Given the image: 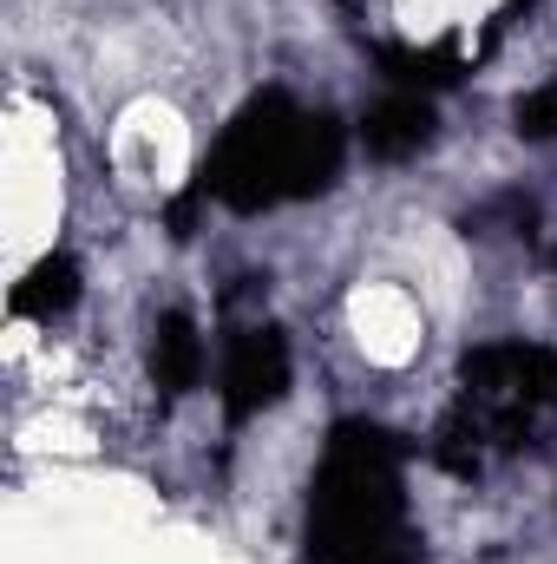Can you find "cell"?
I'll return each mask as SVG.
<instances>
[{
  "mask_svg": "<svg viewBox=\"0 0 557 564\" xmlns=\"http://www.w3.org/2000/svg\"><path fill=\"white\" fill-rule=\"evenodd\" d=\"M341 171V126L302 112L288 93H256L197 171V191L230 210H270L288 197L328 191Z\"/></svg>",
  "mask_w": 557,
  "mask_h": 564,
  "instance_id": "cell-1",
  "label": "cell"
},
{
  "mask_svg": "<svg viewBox=\"0 0 557 564\" xmlns=\"http://www.w3.org/2000/svg\"><path fill=\"white\" fill-rule=\"evenodd\" d=\"M401 532V440L387 426L341 421L328 433L308 492V564H348Z\"/></svg>",
  "mask_w": 557,
  "mask_h": 564,
  "instance_id": "cell-2",
  "label": "cell"
},
{
  "mask_svg": "<svg viewBox=\"0 0 557 564\" xmlns=\"http://www.w3.org/2000/svg\"><path fill=\"white\" fill-rule=\"evenodd\" d=\"M288 394V341L282 328H243L223 348V408L230 421H250Z\"/></svg>",
  "mask_w": 557,
  "mask_h": 564,
  "instance_id": "cell-3",
  "label": "cell"
},
{
  "mask_svg": "<svg viewBox=\"0 0 557 564\" xmlns=\"http://www.w3.org/2000/svg\"><path fill=\"white\" fill-rule=\"evenodd\" d=\"M361 139L374 158H414L419 144L433 139V106H426V93H387L374 112H368V126H361Z\"/></svg>",
  "mask_w": 557,
  "mask_h": 564,
  "instance_id": "cell-4",
  "label": "cell"
},
{
  "mask_svg": "<svg viewBox=\"0 0 557 564\" xmlns=\"http://www.w3.org/2000/svg\"><path fill=\"white\" fill-rule=\"evenodd\" d=\"M151 381L164 394H190L204 381V341H197L190 315H157V328H151Z\"/></svg>",
  "mask_w": 557,
  "mask_h": 564,
  "instance_id": "cell-5",
  "label": "cell"
},
{
  "mask_svg": "<svg viewBox=\"0 0 557 564\" xmlns=\"http://www.w3.org/2000/svg\"><path fill=\"white\" fill-rule=\"evenodd\" d=\"M79 302V263L73 257H46L33 263L26 276L13 282V315H33V322H53Z\"/></svg>",
  "mask_w": 557,
  "mask_h": 564,
  "instance_id": "cell-6",
  "label": "cell"
},
{
  "mask_svg": "<svg viewBox=\"0 0 557 564\" xmlns=\"http://www.w3.org/2000/svg\"><path fill=\"white\" fill-rule=\"evenodd\" d=\"M381 66H387V79H394L401 93H426V86H452V79H459L452 53H407V46H387Z\"/></svg>",
  "mask_w": 557,
  "mask_h": 564,
  "instance_id": "cell-7",
  "label": "cell"
},
{
  "mask_svg": "<svg viewBox=\"0 0 557 564\" xmlns=\"http://www.w3.org/2000/svg\"><path fill=\"white\" fill-rule=\"evenodd\" d=\"M518 132L525 139H557V86H538L518 99Z\"/></svg>",
  "mask_w": 557,
  "mask_h": 564,
  "instance_id": "cell-8",
  "label": "cell"
},
{
  "mask_svg": "<svg viewBox=\"0 0 557 564\" xmlns=\"http://www.w3.org/2000/svg\"><path fill=\"white\" fill-rule=\"evenodd\" d=\"M348 564H419V552L407 539H387V545H374V552H354Z\"/></svg>",
  "mask_w": 557,
  "mask_h": 564,
  "instance_id": "cell-9",
  "label": "cell"
}]
</instances>
